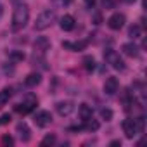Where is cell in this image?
<instances>
[{
  "label": "cell",
  "instance_id": "13",
  "mask_svg": "<svg viewBox=\"0 0 147 147\" xmlns=\"http://www.w3.org/2000/svg\"><path fill=\"white\" fill-rule=\"evenodd\" d=\"M18 133H19V137H21V140H24V142H28L30 140V128H28V125L24 123V121H21V123H18Z\"/></svg>",
  "mask_w": 147,
  "mask_h": 147
},
{
  "label": "cell",
  "instance_id": "25",
  "mask_svg": "<svg viewBox=\"0 0 147 147\" xmlns=\"http://www.w3.org/2000/svg\"><path fill=\"white\" fill-rule=\"evenodd\" d=\"M71 2H73V0H54V4L59 5V7H66V5H69Z\"/></svg>",
  "mask_w": 147,
  "mask_h": 147
},
{
  "label": "cell",
  "instance_id": "21",
  "mask_svg": "<svg viewBox=\"0 0 147 147\" xmlns=\"http://www.w3.org/2000/svg\"><path fill=\"white\" fill-rule=\"evenodd\" d=\"M9 59H11L12 62H21V61L24 59V54H23L21 50H14V52L9 54Z\"/></svg>",
  "mask_w": 147,
  "mask_h": 147
},
{
  "label": "cell",
  "instance_id": "17",
  "mask_svg": "<svg viewBox=\"0 0 147 147\" xmlns=\"http://www.w3.org/2000/svg\"><path fill=\"white\" fill-rule=\"evenodd\" d=\"M99 126H100V123L97 121V119H94V118H88V119H85V130H88V131H97L99 130Z\"/></svg>",
  "mask_w": 147,
  "mask_h": 147
},
{
  "label": "cell",
  "instance_id": "5",
  "mask_svg": "<svg viewBox=\"0 0 147 147\" xmlns=\"http://www.w3.org/2000/svg\"><path fill=\"white\" fill-rule=\"evenodd\" d=\"M35 123L40 128H45L52 123V114L49 111H36L35 113Z\"/></svg>",
  "mask_w": 147,
  "mask_h": 147
},
{
  "label": "cell",
  "instance_id": "9",
  "mask_svg": "<svg viewBox=\"0 0 147 147\" xmlns=\"http://www.w3.org/2000/svg\"><path fill=\"white\" fill-rule=\"evenodd\" d=\"M104 92H106L107 95H114V94L118 92V80H116L114 76H111V78L106 80V83H104Z\"/></svg>",
  "mask_w": 147,
  "mask_h": 147
},
{
  "label": "cell",
  "instance_id": "29",
  "mask_svg": "<svg viewBox=\"0 0 147 147\" xmlns=\"http://www.w3.org/2000/svg\"><path fill=\"white\" fill-rule=\"evenodd\" d=\"M2 14H4V7L0 5V18H2Z\"/></svg>",
  "mask_w": 147,
  "mask_h": 147
},
{
  "label": "cell",
  "instance_id": "4",
  "mask_svg": "<svg viewBox=\"0 0 147 147\" xmlns=\"http://www.w3.org/2000/svg\"><path fill=\"white\" fill-rule=\"evenodd\" d=\"M36 102H38V100H36L33 95H30V97H26L21 104L16 106V111L21 113V114H28V113H31V111L36 107Z\"/></svg>",
  "mask_w": 147,
  "mask_h": 147
},
{
  "label": "cell",
  "instance_id": "18",
  "mask_svg": "<svg viewBox=\"0 0 147 147\" xmlns=\"http://www.w3.org/2000/svg\"><path fill=\"white\" fill-rule=\"evenodd\" d=\"M11 97H12V88H4V90H0V106L7 104Z\"/></svg>",
  "mask_w": 147,
  "mask_h": 147
},
{
  "label": "cell",
  "instance_id": "20",
  "mask_svg": "<svg viewBox=\"0 0 147 147\" xmlns=\"http://www.w3.org/2000/svg\"><path fill=\"white\" fill-rule=\"evenodd\" d=\"M140 33H142V30H140V26L138 24H133V26H130V30H128V36L130 38H138L140 36Z\"/></svg>",
  "mask_w": 147,
  "mask_h": 147
},
{
  "label": "cell",
  "instance_id": "6",
  "mask_svg": "<svg viewBox=\"0 0 147 147\" xmlns=\"http://www.w3.org/2000/svg\"><path fill=\"white\" fill-rule=\"evenodd\" d=\"M125 16L123 14H119V12H116V14H113L109 19H107V26L111 28V30H114V31H118V30H121L123 26H125Z\"/></svg>",
  "mask_w": 147,
  "mask_h": 147
},
{
  "label": "cell",
  "instance_id": "10",
  "mask_svg": "<svg viewBox=\"0 0 147 147\" xmlns=\"http://www.w3.org/2000/svg\"><path fill=\"white\" fill-rule=\"evenodd\" d=\"M40 82H42L40 73H30V75L24 78V85H26V87H30V88H33V87L40 85Z\"/></svg>",
  "mask_w": 147,
  "mask_h": 147
},
{
  "label": "cell",
  "instance_id": "3",
  "mask_svg": "<svg viewBox=\"0 0 147 147\" xmlns=\"http://www.w3.org/2000/svg\"><path fill=\"white\" fill-rule=\"evenodd\" d=\"M104 59H106L107 64H111V67H114V69H118V71H123V69H125V61L119 57L118 52L107 49V50L104 52Z\"/></svg>",
  "mask_w": 147,
  "mask_h": 147
},
{
  "label": "cell",
  "instance_id": "7",
  "mask_svg": "<svg viewBox=\"0 0 147 147\" xmlns=\"http://www.w3.org/2000/svg\"><path fill=\"white\" fill-rule=\"evenodd\" d=\"M123 131L126 135V138H133L138 131H137V126H135V119L133 118H126L123 121Z\"/></svg>",
  "mask_w": 147,
  "mask_h": 147
},
{
  "label": "cell",
  "instance_id": "2",
  "mask_svg": "<svg viewBox=\"0 0 147 147\" xmlns=\"http://www.w3.org/2000/svg\"><path fill=\"white\" fill-rule=\"evenodd\" d=\"M55 21V11L54 9H47L43 11L38 18H36V23H35V30L38 31H43L47 28H50V24Z\"/></svg>",
  "mask_w": 147,
  "mask_h": 147
},
{
  "label": "cell",
  "instance_id": "23",
  "mask_svg": "<svg viewBox=\"0 0 147 147\" xmlns=\"http://www.w3.org/2000/svg\"><path fill=\"white\" fill-rule=\"evenodd\" d=\"M100 116H102V119H106V121H111V119H113V111L106 107V109H102V111H100Z\"/></svg>",
  "mask_w": 147,
  "mask_h": 147
},
{
  "label": "cell",
  "instance_id": "26",
  "mask_svg": "<svg viewBox=\"0 0 147 147\" xmlns=\"http://www.w3.org/2000/svg\"><path fill=\"white\" fill-rule=\"evenodd\" d=\"M9 121H11V116L9 114H4L2 118H0V123H2V125H7Z\"/></svg>",
  "mask_w": 147,
  "mask_h": 147
},
{
  "label": "cell",
  "instance_id": "30",
  "mask_svg": "<svg viewBox=\"0 0 147 147\" xmlns=\"http://www.w3.org/2000/svg\"><path fill=\"white\" fill-rule=\"evenodd\" d=\"M125 2H126V4H133V2H135V0H125Z\"/></svg>",
  "mask_w": 147,
  "mask_h": 147
},
{
  "label": "cell",
  "instance_id": "28",
  "mask_svg": "<svg viewBox=\"0 0 147 147\" xmlns=\"http://www.w3.org/2000/svg\"><path fill=\"white\" fill-rule=\"evenodd\" d=\"M85 4H87L88 7H94V5H95V0H85Z\"/></svg>",
  "mask_w": 147,
  "mask_h": 147
},
{
  "label": "cell",
  "instance_id": "16",
  "mask_svg": "<svg viewBox=\"0 0 147 147\" xmlns=\"http://www.w3.org/2000/svg\"><path fill=\"white\" fill-rule=\"evenodd\" d=\"M78 114H80V118L85 121V119H88V118H92V114H94V111H92V107L88 106V104H82L80 107H78Z\"/></svg>",
  "mask_w": 147,
  "mask_h": 147
},
{
  "label": "cell",
  "instance_id": "8",
  "mask_svg": "<svg viewBox=\"0 0 147 147\" xmlns=\"http://www.w3.org/2000/svg\"><path fill=\"white\" fill-rule=\"evenodd\" d=\"M55 109H57V113L61 116H69L73 111H75V106H73L71 100H61V102H57Z\"/></svg>",
  "mask_w": 147,
  "mask_h": 147
},
{
  "label": "cell",
  "instance_id": "1",
  "mask_svg": "<svg viewBox=\"0 0 147 147\" xmlns=\"http://www.w3.org/2000/svg\"><path fill=\"white\" fill-rule=\"evenodd\" d=\"M30 21V9L28 5L24 4H19L16 9H14V14H12V31H19L23 30Z\"/></svg>",
  "mask_w": 147,
  "mask_h": 147
},
{
  "label": "cell",
  "instance_id": "22",
  "mask_svg": "<svg viewBox=\"0 0 147 147\" xmlns=\"http://www.w3.org/2000/svg\"><path fill=\"white\" fill-rule=\"evenodd\" d=\"M55 140H57V138H55V135H45V137H43V140L40 142V145H42V147L54 145V144H55Z\"/></svg>",
  "mask_w": 147,
  "mask_h": 147
},
{
  "label": "cell",
  "instance_id": "24",
  "mask_svg": "<svg viewBox=\"0 0 147 147\" xmlns=\"http://www.w3.org/2000/svg\"><path fill=\"white\" fill-rule=\"evenodd\" d=\"M2 144H4V145H14V138H12L11 135H4V137H2Z\"/></svg>",
  "mask_w": 147,
  "mask_h": 147
},
{
  "label": "cell",
  "instance_id": "11",
  "mask_svg": "<svg viewBox=\"0 0 147 147\" xmlns=\"http://www.w3.org/2000/svg\"><path fill=\"white\" fill-rule=\"evenodd\" d=\"M49 47H50V42H49L45 36H38V38H36V42H35V52L43 54L45 50H49Z\"/></svg>",
  "mask_w": 147,
  "mask_h": 147
},
{
  "label": "cell",
  "instance_id": "12",
  "mask_svg": "<svg viewBox=\"0 0 147 147\" xmlns=\"http://www.w3.org/2000/svg\"><path fill=\"white\" fill-rule=\"evenodd\" d=\"M61 28H62L64 31H71L73 28H75V18L69 16V14L62 16V18H61Z\"/></svg>",
  "mask_w": 147,
  "mask_h": 147
},
{
  "label": "cell",
  "instance_id": "14",
  "mask_svg": "<svg viewBox=\"0 0 147 147\" xmlns=\"http://www.w3.org/2000/svg\"><path fill=\"white\" fill-rule=\"evenodd\" d=\"M87 40H83V42H62V47L64 49H71V50H75V52H78V50H83L85 47H87Z\"/></svg>",
  "mask_w": 147,
  "mask_h": 147
},
{
  "label": "cell",
  "instance_id": "15",
  "mask_svg": "<svg viewBox=\"0 0 147 147\" xmlns=\"http://www.w3.org/2000/svg\"><path fill=\"white\" fill-rule=\"evenodd\" d=\"M121 50H123V54L128 55V57H137V55H138V47H137L135 43H125V45L121 47Z\"/></svg>",
  "mask_w": 147,
  "mask_h": 147
},
{
  "label": "cell",
  "instance_id": "19",
  "mask_svg": "<svg viewBox=\"0 0 147 147\" xmlns=\"http://www.w3.org/2000/svg\"><path fill=\"white\" fill-rule=\"evenodd\" d=\"M83 67H85L87 71L95 69V59H94L92 55H85V57H83Z\"/></svg>",
  "mask_w": 147,
  "mask_h": 147
},
{
  "label": "cell",
  "instance_id": "27",
  "mask_svg": "<svg viewBox=\"0 0 147 147\" xmlns=\"http://www.w3.org/2000/svg\"><path fill=\"white\" fill-rule=\"evenodd\" d=\"M109 145H111V147H118V145H121V140H113Z\"/></svg>",
  "mask_w": 147,
  "mask_h": 147
}]
</instances>
